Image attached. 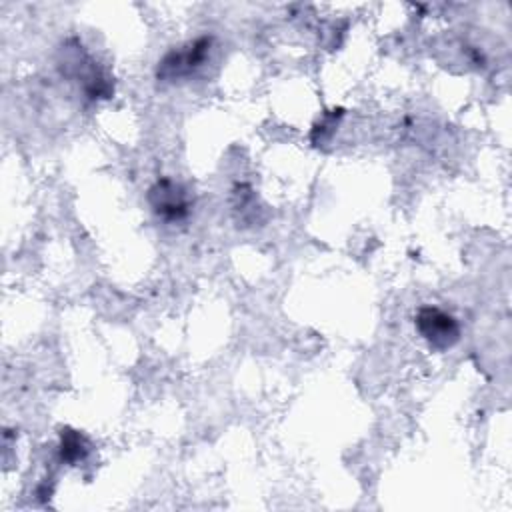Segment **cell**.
Listing matches in <instances>:
<instances>
[{
    "label": "cell",
    "instance_id": "cell-4",
    "mask_svg": "<svg viewBox=\"0 0 512 512\" xmlns=\"http://www.w3.org/2000/svg\"><path fill=\"white\" fill-rule=\"evenodd\" d=\"M60 460L74 466L78 462H82L88 454V440L72 428H62L60 432V448H58Z\"/></svg>",
    "mask_w": 512,
    "mask_h": 512
},
{
    "label": "cell",
    "instance_id": "cell-3",
    "mask_svg": "<svg viewBox=\"0 0 512 512\" xmlns=\"http://www.w3.org/2000/svg\"><path fill=\"white\" fill-rule=\"evenodd\" d=\"M418 334L436 350H448L460 340L458 320L438 306H422L414 316Z\"/></svg>",
    "mask_w": 512,
    "mask_h": 512
},
{
    "label": "cell",
    "instance_id": "cell-1",
    "mask_svg": "<svg viewBox=\"0 0 512 512\" xmlns=\"http://www.w3.org/2000/svg\"><path fill=\"white\" fill-rule=\"evenodd\" d=\"M212 48V36H198L180 48H174L158 60L156 80L158 82H178L192 76L200 66H204Z\"/></svg>",
    "mask_w": 512,
    "mask_h": 512
},
{
    "label": "cell",
    "instance_id": "cell-2",
    "mask_svg": "<svg viewBox=\"0 0 512 512\" xmlns=\"http://www.w3.org/2000/svg\"><path fill=\"white\" fill-rule=\"evenodd\" d=\"M146 200H148L152 212L168 224L186 220L192 210V198H190L188 190L180 182H176L168 176L158 178L148 188Z\"/></svg>",
    "mask_w": 512,
    "mask_h": 512
},
{
    "label": "cell",
    "instance_id": "cell-5",
    "mask_svg": "<svg viewBox=\"0 0 512 512\" xmlns=\"http://www.w3.org/2000/svg\"><path fill=\"white\" fill-rule=\"evenodd\" d=\"M342 114H344L342 108L332 110L330 114H326V116L320 120V124L314 126V130H312V142H314L316 146H320V144H324V142L330 140V136L334 134L336 122H338V118H342Z\"/></svg>",
    "mask_w": 512,
    "mask_h": 512
}]
</instances>
